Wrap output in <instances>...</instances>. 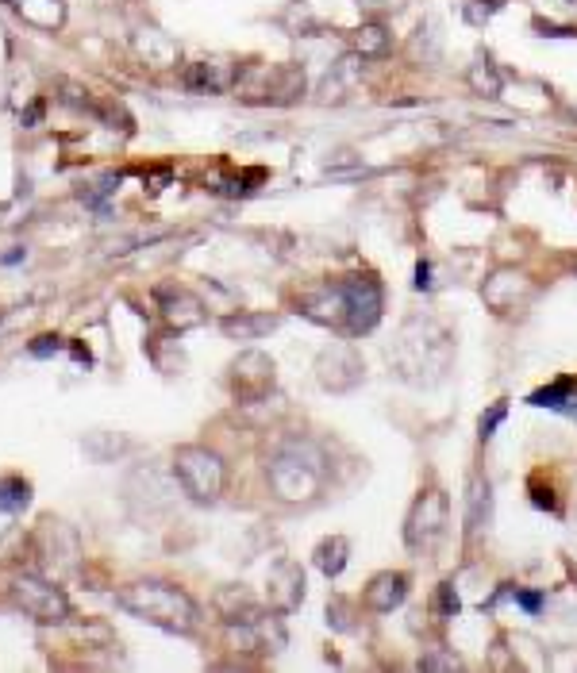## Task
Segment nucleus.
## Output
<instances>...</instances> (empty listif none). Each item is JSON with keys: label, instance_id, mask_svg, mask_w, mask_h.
I'll list each match as a JSON object with an SVG mask.
<instances>
[{"label": "nucleus", "instance_id": "11", "mask_svg": "<svg viewBox=\"0 0 577 673\" xmlns=\"http://www.w3.org/2000/svg\"><path fill=\"white\" fill-rule=\"evenodd\" d=\"M35 550H39V558H43L47 566H54V574L74 570L77 558H81L74 527L62 524V520H43V527H39V539H35Z\"/></svg>", "mask_w": 577, "mask_h": 673}, {"label": "nucleus", "instance_id": "9", "mask_svg": "<svg viewBox=\"0 0 577 673\" xmlns=\"http://www.w3.org/2000/svg\"><path fill=\"white\" fill-rule=\"evenodd\" d=\"M362 374H366L362 354L351 343H335V347H327L316 358V381L324 385L327 393H351V389L362 385Z\"/></svg>", "mask_w": 577, "mask_h": 673}, {"label": "nucleus", "instance_id": "26", "mask_svg": "<svg viewBox=\"0 0 577 673\" xmlns=\"http://www.w3.org/2000/svg\"><path fill=\"white\" fill-rule=\"evenodd\" d=\"M501 8L504 0H462V20L470 27H485Z\"/></svg>", "mask_w": 577, "mask_h": 673}, {"label": "nucleus", "instance_id": "10", "mask_svg": "<svg viewBox=\"0 0 577 673\" xmlns=\"http://www.w3.org/2000/svg\"><path fill=\"white\" fill-rule=\"evenodd\" d=\"M531 297V277L524 270H516V266H501V270H493V274L481 281V300L504 316V312H512L516 304H524Z\"/></svg>", "mask_w": 577, "mask_h": 673}, {"label": "nucleus", "instance_id": "30", "mask_svg": "<svg viewBox=\"0 0 577 673\" xmlns=\"http://www.w3.org/2000/svg\"><path fill=\"white\" fill-rule=\"evenodd\" d=\"M424 673H435V670H458V658L454 654H443V650H431V654H424L420 662H416Z\"/></svg>", "mask_w": 577, "mask_h": 673}, {"label": "nucleus", "instance_id": "17", "mask_svg": "<svg viewBox=\"0 0 577 673\" xmlns=\"http://www.w3.org/2000/svg\"><path fill=\"white\" fill-rule=\"evenodd\" d=\"M135 54H139V62H147V66H154V70H170V66H177V43L174 35H166L162 27H139L135 31Z\"/></svg>", "mask_w": 577, "mask_h": 673}, {"label": "nucleus", "instance_id": "4", "mask_svg": "<svg viewBox=\"0 0 577 673\" xmlns=\"http://www.w3.org/2000/svg\"><path fill=\"white\" fill-rule=\"evenodd\" d=\"M389 366H397L404 381L412 385H424V381L431 385L451 366V335L435 320H408L397 343L389 347Z\"/></svg>", "mask_w": 577, "mask_h": 673}, {"label": "nucleus", "instance_id": "20", "mask_svg": "<svg viewBox=\"0 0 577 673\" xmlns=\"http://www.w3.org/2000/svg\"><path fill=\"white\" fill-rule=\"evenodd\" d=\"M466 85L474 89L477 97L485 100H497L504 93V74L501 66L489 58V54H477L474 62H470V70H466Z\"/></svg>", "mask_w": 577, "mask_h": 673}, {"label": "nucleus", "instance_id": "8", "mask_svg": "<svg viewBox=\"0 0 577 673\" xmlns=\"http://www.w3.org/2000/svg\"><path fill=\"white\" fill-rule=\"evenodd\" d=\"M231 393L239 404H258L274 393V358L262 350H243L231 362Z\"/></svg>", "mask_w": 577, "mask_h": 673}, {"label": "nucleus", "instance_id": "13", "mask_svg": "<svg viewBox=\"0 0 577 673\" xmlns=\"http://www.w3.org/2000/svg\"><path fill=\"white\" fill-rule=\"evenodd\" d=\"M304 89H308L304 66L289 62V66L266 70V74H262V85L254 89L251 100H258V104H274V108H289V104H297V100L304 97Z\"/></svg>", "mask_w": 577, "mask_h": 673}, {"label": "nucleus", "instance_id": "33", "mask_svg": "<svg viewBox=\"0 0 577 673\" xmlns=\"http://www.w3.org/2000/svg\"><path fill=\"white\" fill-rule=\"evenodd\" d=\"M516 604H520L524 612H531V616H535V612L543 608V597H539V593H531V589H516Z\"/></svg>", "mask_w": 577, "mask_h": 673}, {"label": "nucleus", "instance_id": "32", "mask_svg": "<svg viewBox=\"0 0 577 673\" xmlns=\"http://www.w3.org/2000/svg\"><path fill=\"white\" fill-rule=\"evenodd\" d=\"M531 27H535V31H543V35H554V39H570V35H577L574 27L551 24V20H543V16H535V20H531Z\"/></svg>", "mask_w": 577, "mask_h": 673}, {"label": "nucleus", "instance_id": "6", "mask_svg": "<svg viewBox=\"0 0 577 673\" xmlns=\"http://www.w3.org/2000/svg\"><path fill=\"white\" fill-rule=\"evenodd\" d=\"M12 600H16V608L31 616L35 624H70V616H74V608H70V597L54 585L51 577H39V574H24L12 581Z\"/></svg>", "mask_w": 577, "mask_h": 673}, {"label": "nucleus", "instance_id": "23", "mask_svg": "<svg viewBox=\"0 0 577 673\" xmlns=\"http://www.w3.org/2000/svg\"><path fill=\"white\" fill-rule=\"evenodd\" d=\"M489 512H493V489L485 477H474L470 481V497H466V531L474 535L481 527L489 524Z\"/></svg>", "mask_w": 577, "mask_h": 673}, {"label": "nucleus", "instance_id": "15", "mask_svg": "<svg viewBox=\"0 0 577 673\" xmlns=\"http://www.w3.org/2000/svg\"><path fill=\"white\" fill-rule=\"evenodd\" d=\"M266 589H270V604H274L281 616H289V612H297L304 604V570L293 558H281L274 570H270Z\"/></svg>", "mask_w": 577, "mask_h": 673}, {"label": "nucleus", "instance_id": "21", "mask_svg": "<svg viewBox=\"0 0 577 673\" xmlns=\"http://www.w3.org/2000/svg\"><path fill=\"white\" fill-rule=\"evenodd\" d=\"M316 570L324 577H339L347 570V558H351V539L347 535H327L316 543Z\"/></svg>", "mask_w": 577, "mask_h": 673}, {"label": "nucleus", "instance_id": "29", "mask_svg": "<svg viewBox=\"0 0 577 673\" xmlns=\"http://www.w3.org/2000/svg\"><path fill=\"white\" fill-rule=\"evenodd\" d=\"M327 624L335 627V631H351V612H347V600L343 597L327 600Z\"/></svg>", "mask_w": 577, "mask_h": 673}, {"label": "nucleus", "instance_id": "16", "mask_svg": "<svg viewBox=\"0 0 577 673\" xmlns=\"http://www.w3.org/2000/svg\"><path fill=\"white\" fill-rule=\"evenodd\" d=\"M404 597H408V577L397 574V570H381V574L370 577L366 593H362V604L377 612V616H389L393 608H401Z\"/></svg>", "mask_w": 577, "mask_h": 673}, {"label": "nucleus", "instance_id": "31", "mask_svg": "<svg viewBox=\"0 0 577 673\" xmlns=\"http://www.w3.org/2000/svg\"><path fill=\"white\" fill-rule=\"evenodd\" d=\"M31 354H35V358H47V354H58V350H62V335H39V339H35V343H31Z\"/></svg>", "mask_w": 577, "mask_h": 673}, {"label": "nucleus", "instance_id": "22", "mask_svg": "<svg viewBox=\"0 0 577 673\" xmlns=\"http://www.w3.org/2000/svg\"><path fill=\"white\" fill-rule=\"evenodd\" d=\"M389 47H393V35L381 20H366L354 31V54L358 58H381V54H389Z\"/></svg>", "mask_w": 577, "mask_h": 673}, {"label": "nucleus", "instance_id": "14", "mask_svg": "<svg viewBox=\"0 0 577 673\" xmlns=\"http://www.w3.org/2000/svg\"><path fill=\"white\" fill-rule=\"evenodd\" d=\"M154 300H158V312H162V320L174 327V331H189V327H201L204 320H208V312H204V300L193 297L189 289L162 285V289H154Z\"/></svg>", "mask_w": 577, "mask_h": 673}, {"label": "nucleus", "instance_id": "3", "mask_svg": "<svg viewBox=\"0 0 577 673\" xmlns=\"http://www.w3.org/2000/svg\"><path fill=\"white\" fill-rule=\"evenodd\" d=\"M266 481L274 489L277 500L285 504H308L324 493L327 485V462H324V450L316 443H281V447L270 454L266 462Z\"/></svg>", "mask_w": 577, "mask_h": 673}, {"label": "nucleus", "instance_id": "18", "mask_svg": "<svg viewBox=\"0 0 577 673\" xmlns=\"http://www.w3.org/2000/svg\"><path fill=\"white\" fill-rule=\"evenodd\" d=\"M220 331L235 343H258L262 335L277 331V316H270V312H231L220 320Z\"/></svg>", "mask_w": 577, "mask_h": 673}, {"label": "nucleus", "instance_id": "2", "mask_svg": "<svg viewBox=\"0 0 577 673\" xmlns=\"http://www.w3.org/2000/svg\"><path fill=\"white\" fill-rule=\"evenodd\" d=\"M116 604L131 612L135 620L151 627H162L170 635H193L197 631V604L185 589H177L170 581H158V577H143V581H131L116 593Z\"/></svg>", "mask_w": 577, "mask_h": 673}, {"label": "nucleus", "instance_id": "5", "mask_svg": "<svg viewBox=\"0 0 577 673\" xmlns=\"http://www.w3.org/2000/svg\"><path fill=\"white\" fill-rule=\"evenodd\" d=\"M174 481L193 504H216L227 489V466L216 450L185 443L174 450Z\"/></svg>", "mask_w": 577, "mask_h": 673}, {"label": "nucleus", "instance_id": "12", "mask_svg": "<svg viewBox=\"0 0 577 673\" xmlns=\"http://www.w3.org/2000/svg\"><path fill=\"white\" fill-rule=\"evenodd\" d=\"M239 81H243V66L235 58H204V62H193L185 70V89L212 93V97L239 89Z\"/></svg>", "mask_w": 577, "mask_h": 673}, {"label": "nucleus", "instance_id": "25", "mask_svg": "<svg viewBox=\"0 0 577 673\" xmlns=\"http://www.w3.org/2000/svg\"><path fill=\"white\" fill-rule=\"evenodd\" d=\"M570 393H574V381L562 377V381H554V385H547V389L531 393V404H535V408H566Z\"/></svg>", "mask_w": 577, "mask_h": 673}, {"label": "nucleus", "instance_id": "1", "mask_svg": "<svg viewBox=\"0 0 577 673\" xmlns=\"http://www.w3.org/2000/svg\"><path fill=\"white\" fill-rule=\"evenodd\" d=\"M381 312H385V293H381V281L374 274L331 281L320 293L301 300V316H308L312 324L331 327L347 339L374 331Z\"/></svg>", "mask_w": 577, "mask_h": 673}, {"label": "nucleus", "instance_id": "28", "mask_svg": "<svg viewBox=\"0 0 577 673\" xmlns=\"http://www.w3.org/2000/svg\"><path fill=\"white\" fill-rule=\"evenodd\" d=\"M504 416H508V400H497V404L477 420V435H481V439H493V431L501 427Z\"/></svg>", "mask_w": 577, "mask_h": 673}, {"label": "nucleus", "instance_id": "24", "mask_svg": "<svg viewBox=\"0 0 577 673\" xmlns=\"http://www.w3.org/2000/svg\"><path fill=\"white\" fill-rule=\"evenodd\" d=\"M31 504V481L20 474L0 477V516H20Z\"/></svg>", "mask_w": 577, "mask_h": 673}, {"label": "nucleus", "instance_id": "27", "mask_svg": "<svg viewBox=\"0 0 577 673\" xmlns=\"http://www.w3.org/2000/svg\"><path fill=\"white\" fill-rule=\"evenodd\" d=\"M431 608H435V616H439V620H454V616H458L462 600H458V593H454L451 581H443V585L435 589V600H431Z\"/></svg>", "mask_w": 577, "mask_h": 673}, {"label": "nucleus", "instance_id": "34", "mask_svg": "<svg viewBox=\"0 0 577 673\" xmlns=\"http://www.w3.org/2000/svg\"><path fill=\"white\" fill-rule=\"evenodd\" d=\"M416 289H431V262L416 266Z\"/></svg>", "mask_w": 577, "mask_h": 673}, {"label": "nucleus", "instance_id": "7", "mask_svg": "<svg viewBox=\"0 0 577 673\" xmlns=\"http://www.w3.org/2000/svg\"><path fill=\"white\" fill-rule=\"evenodd\" d=\"M447 520H451V500L443 489H424L416 504L408 508V520H404V543L412 550H427L435 547L447 531Z\"/></svg>", "mask_w": 577, "mask_h": 673}, {"label": "nucleus", "instance_id": "19", "mask_svg": "<svg viewBox=\"0 0 577 673\" xmlns=\"http://www.w3.org/2000/svg\"><path fill=\"white\" fill-rule=\"evenodd\" d=\"M16 8V16L24 24L39 27V31H58L66 24V4L62 0H8Z\"/></svg>", "mask_w": 577, "mask_h": 673}]
</instances>
